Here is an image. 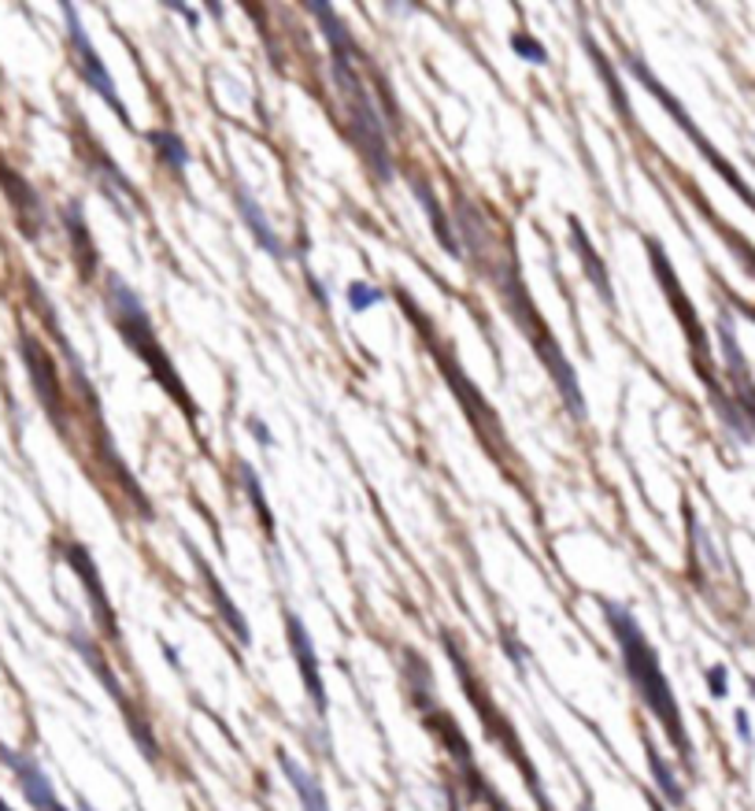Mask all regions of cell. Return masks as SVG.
I'll return each instance as SVG.
<instances>
[{"label": "cell", "instance_id": "6da1fadb", "mask_svg": "<svg viewBox=\"0 0 755 811\" xmlns=\"http://www.w3.org/2000/svg\"><path fill=\"white\" fill-rule=\"evenodd\" d=\"M600 607H604V620H608L611 634H615V642L622 648V664H626V675H630V682H634L637 697L645 701L648 712L659 719V726L667 730V737H670V745L678 748L681 764L697 767L692 748H689L686 723H681V708L675 701V693H670L667 675H663V667H659V653L648 645V637L637 626L634 615H630V607L611 604V601H604Z\"/></svg>", "mask_w": 755, "mask_h": 811}, {"label": "cell", "instance_id": "7a4b0ae2", "mask_svg": "<svg viewBox=\"0 0 755 811\" xmlns=\"http://www.w3.org/2000/svg\"><path fill=\"white\" fill-rule=\"evenodd\" d=\"M308 12L322 23V34L326 42L333 48V78H338V89L344 97V108H349V134L352 141L360 145V152L366 156V164L382 182L393 178V160H390V149H385V130H382V119H378L374 111V100L371 94L363 89V78L355 75V45L349 37V30L338 15L330 12L326 4H311Z\"/></svg>", "mask_w": 755, "mask_h": 811}, {"label": "cell", "instance_id": "3957f363", "mask_svg": "<svg viewBox=\"0 0 755 811\" xmlns=\"http://www.w3.org/2000/svg\"><path fill=\"white\" fill-rule=\"evenodd\" d=\"M108 286H111V297H108V300H111V316H116L119 330H122V338L130 341V349H134L138 357L149 363V371L156 374V382L163 385V390L171 393V397H175V401L182 404V408L189 412V419H193V415H197V404H193V401L186 397V390H182L178 371L171 368L167 352L160 349L156 330H152L149 311L141 308L138 293H134V289H127V282L116 278V275L108 278Z\"/></svg>", "mask_w": 755, "mask_h": 811}, {"label": "cell", "instance_id": "277c9868", "mask_svg": "<svg viewBox=\"0 0 755 811\" xmlns=\"http://www.w3.org/2000/svg\"><path fill=\"white\" fill-rule=\"evenodd\" d=\"M500 289H504L507 308L515 311L518 327L526 330V338L534 341V349L540 352V360H545L548 374H552V379H556L559 393H563V401H567V408L575 412L578 419H586V401H581V390H578V374H575V368H570V360L563 357V349H559V344H556V338L545 330V322H540L537 308H534V304H529L526 286H523V282H518L515 271H507V278L500 282Z\"/></svg>", "mask_w": 755, "mask_h": 811}, {"label": "cell", "instance_id": "5b68a950", "mask_svg": "<svg viewBox=\"0 0 755 811\" xmlns=\"http://www.w3.org/2000/svg\"><path fill=\"white\" fill-rule=\"evenodd\" d=\"M626 70H630V75H634V78H637V83H641V86H645V89H648V94H652V97H656V100H659V105H663V108H667V111H670V116H675V123H678L681 130H686V138L692 141V145H697V149H700V156H703V160H708V164H711V167H715V171H719V175H722V178H726V182H730V186H733V189H737V197H741V200H748V205L755 208V189H752V186H748V182H744V178L737 175V167H733V164H730V160H726V156H722V152H719L715 145H711V141H708V138H703V130H700L697 123H692V119H689V111H686V108H681V105H678V97H675V94H667V86H663V83H656V75H652V70H648L645 64H641V59H637V56H630V59H626Z\"/></svg>", "mask_w": 755, "mask_h": 811}, {"label": "cell", "instance_id": "8992f818", "mask_svg": "<svg viewBox=\"0 0 755 811\" xmlns=\"http://www.w3.org/2000/svg\"><path fill=\"white\" fill-rule=\"evenodd\" d=\"M64 19H67L70 48H75V64L81 70V78H86L89 89H94L97 97H105L108 105L116 108V116L122 119V127H134V123H130V111H127V105H122V97H119V89H116V78L108 75L105 59L97 56V48H94V42H89V34H86V26H81L78 12L70 4H64Z\"/></svg>", "mask_w": 755, "mask_h": 811}, {"label": "cell", "instance_id": "52a82bcc", "mask_svg": "<svg viewBox=\"0 0 755 811\" xmlns=\"http://www.w3.org/2000/svg\"><path fill=\"white\" fill-rule=\"evenodd\" d=\"M648 252H652V263H656V275H659V282H663V289H670V300H675L678 316H681V322H686V333H689V341H692V363H697V368H700L703 382H708V390H715L719 382H715V374H711V352H708V338H703V330H700V319L692 316L686 293H681L678 278H675V271H670V260L663 256L659 241H652V238H648Z\"/></svg>", "mask_w": 755, "mask_h": 811}, {"label": "cell", "instance_id": "ba28073f", "mask_svg": "<svg viewBox=\"0 0 755 811\" xmlns=\"http://www.w3.org/2000/svg\"><path fill=\"white\" fill-rule=\"evenodd\" d=\"M0 759H4V764L12 767V775H15L19 789H23V797H26L37 811H67L64 804H59V797H56L53 782H48V778H45V770H41L26 753H12V748H0Z\"/></svg>", "mask_w": 755, "mask_h": 811}, {"label": "cell", "instance_id": "9c48e42d", "mask_svg": "<svg viewBox=\"0 0 755 811\" xmlns=\"http://www.w3.org/2000/svg\"><path fill=\"white\" fill-rule=\"evenodd\" d=\"M285 626H289V648H293V660H297V671L304 678V689H308V697L315 701V712L326 715V689H322L319 660H315L311 634L304 631L300 615H285Z\"/></svg>", "mask_w": 755, "mask_h": 811}, {"label": "cell", "instance_id": "30bf717a", "mask_svg": "<svg viewBox=\"0 0 755 811\" xmlns=\"http://www.w3.org/2000/svg\"><path fill=\"white\" fill-rule=\"evenodd\" d=\"M23 360L30 368V379L37 382V397L48 404V412L59 415V382H56V368L48 360V352H41V344L34 338H23Z\"/></svg>", "mask_w": 755, "mask_h": 811}, {"label": "cell", "instance_id": "8fae6325", "mask_svg": "<svg viewBox=\"0 0 755 811\" xmlns=\"http://www.w3.org/2000/svg\"><path fill=\"white\" fill-rule=\"evenodd\" d=\"M278 764H282V770H285V778H289V786L297 789V797H300L304 811H330V800H326L322 786H319V778H315L311 770H304V767L297 764V759L285 756V753H278Z\"/></svg>", "mask_w": 755, "mask_h": 811}, {"label": "cell", "instance_id": "7c38bea8", "mask_svg": "<svg viewBox=\"0 0 755 811\" xmlns=\"http://www.w3.org/2000/svg\"><path fill=\"white\" fill-rule=\"evenodd\" d=\"M238 211H241L244 227H249L252 234H256L260 249H263V252H271L274 260H285V245L278 241V234H274V227L267 222V216H263V208H260L256 200H252L244 189H238Z\"/></svg>", "mask_w": 755, "mask_h": 811}, {"label": "cell", "instance_id": "4fadbf2b", "mask_svg": "<svg viewBox=\"0 0 755 811\" xmlns=\"http://www.w3.org/2000/svg\"><path fill=\"white\" fill-rule=\"evenodd\" d=\"M67 560H70V567H75V574L81 578V582H86V590H89V601H94L97 615H100V620H105L108 626H116V623H111V607H108L105 585H100L97 563L89 560V552L81 549V545H67Z\"/></svg>", "mask_w": 755, "mask_h": 811}, {"label": "cell", "instance_id": "5bb4252c", "mask_svg": "<svg viewBox=\"0 0 755 811\" xmlns=\"http://www.w3.org/2000/svg\"><path fill=\"white\" fill-rule=\"evenodd\" d=\"M570 245H575V252L581 256V263H586V275H589V282H593V286L600 289V297H604L611 308H615V289H611V278H608V271H604V260L597 256V249L589 245V238H586V230L578 227V222H570Z\"/></svg>", "mask_w": 755, "mask_h": 811}, {"label": "cell", "instance_id": "9a60e30c", "mask_svg": "<svg viewBox=\"0 0 755 811\" xmlns=\"http://www.w3.org/2000/svg\"><path fill=\"white\" fill-rule=\"evenodd\" d=\"M415 197L423 200V208H426V216H430V222H434V230H437V241H441V249L448 252V256H463V249L456 245V238H452V227H448V219H445V211H441V205H437V197L430 189H426V182H415Z\"/></svg>", "mask_w": 755, "mask_h": 811}, {"label": "cell", "instance_id": "2e32d148", "mask_svg": "<svg viewBox=\"0 0 755 811\" xmlns=\"http://www.w3.org/2000/svg\"><path fill=\"white\" fill-rule=\"evenodd\" d=\"M645 756H648V767H652V778H656V789L663 797H667V804H686V786L675 778V770L663 764L659 748L645 737Z\"/></svg>", "mask_w": 755, "mask_h": 811}, {"label": "cell", "instance_id": "e0dca14e", "mask_svg": "<svg viewBox=\"0 0 755 811\" xmlns=\"http://www.w3.org/2000/svg\"><path fill=\"white\" fill-rule=\"evenodd\" d=\"M64 222H67V230H70V245H78V249H81V271H86V275H94V267H97V249H94V241H89L86 216H81V205H78V200H75V205H67V208H64Z\"/></svg>", "mask_w": 755, "mask_h": 811}, {"label": "cell", "instance_id": "ac0fdd59", "mask_svg": "<svg viewBox=\"0 0 755 811\" xmlns=\"http://www.w3.org/2000/svg\"><path fill=\"white\" fill-rule=\"evenodd\" d=\"M149 138H152V145H156L160 160L175 171V175H182V171L189 167V149H186V141L175 134V130H152Z\"/></svg>", "mask_w": 755, "mask_h": 811}, {"label": "cell", "instance_id": "d6986e66", "mask_svg": "<svg viewBox=\"0 0 755 811\" xmlns=\"http://www.w3.org/2000/svg\"><path fill=\"white\" fill-rule=\"evenodd\" d=\"M200 571H204V582H208V590H211V596H216V607H219V612H222V615H227V623H230V631H233V637H238V642H241V645H249V642H252V637H249V626H244V615L238 612V607H233V604H230V596H227V590H222V585H219V578H216V574H211V571H208V567H200Z\"/></svg>", "mask_w": 755, "mask_h": 811}, {"label": "cell", "instance_id": "ffe728a7", "mask_svg": "<svg viewBox=\"0 0 755 811\" xmlns=\"http://www.w3.org/2000/svg\"><path fill=\"white\" fill-rule=\"evenodd\" d=\"M586 48H589V56H593V64H597V70L600 75H604V83H608V89H611V97H615V108L622 111V116H630V105H626V94H622V86H619V78L611 75V70L604 67V56H600V48H597V42L593 37L586 34Z\"/></svg>", "mask_w": 755, "mask_h": 811}, {"label": "cell", "instance_id": "44dd1931", "mask_svg": "<svg viewBox=\"0 0 755 811\" xmlns=\"http://www.w3.org/2000/svg\"><path fill=\"white\" fill-rule=\"evenodd\" d=\"M382 300H385V293L378 286H366V282H352V286H349V308L352 311H366V308H374V304H382Z\"/></svg>", "mask_w": 755, "mask_h": 811}, {"label": "cell", "instance_id": "7402d4cb", "mask_svg": "<svg viewBox=\"0 0 755 811\" xmlns=\"http://www.w3.org/2000/svg\"><path fill=\"white\" fill-rule=\"evenodd\" d=\"M241 482H244V490H249L252 504H256V512H260L263 526H267V530H274V519H271V512H267V501H263V490H260V479H256V471L241 468Z\"/></svg>", "mask_w": 755, "mask_h": 811}, {"label": "cell", "instance_id": "603a6c76", "mask_svg": "<svg viewBox=\"0 0 755 811\" xmlns=\"http://www.w3.org/2000/svg\"><path fill=\"white\" fill-rule=\"evenodd\" d=\"M512 48H515V53L518 56H523V59H529V64H548V53H545V45H540L537 42V37H529V34H515L512 37Z\"/></svg>", "mask_w": 755, "mask_h": 811}, {"label": "cell", "instance_id": "cb8c5ba5", "mask_svg": "<svg viewBox=\"0 0 755 811\" xmlns=\"http://www.w3.org/2000/svg\"><path fill=\"white\" fill-rule=\"evenodd\" d=\"M708 686H711V697H726V689H730L726 667H722V664L711 667V671H708Z\"/></svg>", "mask_w": 755, "mask_h": 811}, {"label": "cell", "instance_id": "d4e9b609", "mask_svg": "<svg viewBox=\"0 0 755 811\" xmlns=\"http://www.w3.org/2000/svg\"><path fill=\"white\" fill-rule=\"evenodd\" d=\"M78 645H81V653H86V660H89V664H97V648H94V645H86V642H78ZM97 675L111 686V693H119V686H116V678L108 675V667H97Z\"/></svg>", "mask_w": 755, "mask_h": 811}, {"label": "cell", "instance_id": "484cf974", "mask_svg": "<svg viewBox=\"0 0 755 811\" xmlns=\"http://www.w3.org/2000/svg\"><path fill=\"white\" fill-rule=\"evenodd\" d=\"M737 734H741L744 745L755 742V737H752V723H748V715H744V712H737Z\"/></svg>", "mask_w": 755, "mask_h": 811}, {"label": "cell", "instance_id": "4316f807", "mask_svg": "<svg viewBox=\"0 0 755 811\" xmlns=\"http://www.w3.org/2000/svg\"><path fill=\"white\" fill-rule=\"evenodd\" d=\"M485 800H489V811H512V808L504 804V800H500V797L493 793V789H489V793H485Z\"/></svg>", "mask_w": 755, "mask_h": 811}, {"label": "cell", "instance_id": "83f0119b", "mask_svg": "<svg viewBox=\"0 0 755 811\" xmlns=\"http://www.w3.org/2000/svg\"><path fill=\"white\" fill-rule=\"evenodd\" d=\"M249 427H252V430H256V434H260V441H263V445H271V430H267V427H263V423H256V419H252V423H249Z\"/></svg>", "mask_w": 755, "mask_h": 811}, {"label": "cell", "instance_id": "f1b7e54d", "mask_svg": "<svg viewBox=\"0 0 755 811\" xmlns=\"http://www.w3.org/2000/svg\"><path fill=\"white\" fill-rule=\"evenodd\" d=\"M748 693H752V701H755V678H748Z\"/></svg>", "mask_w": 755, "mask_h": 811}, {"label": "cell", "instance_id": "f546056e", "mask_svg": "<svg viewBox=\"0 0 755 811\" xmlns=\"http://www.w3.org/2000/svg\"><path fill=\"white\" fill-rule=\"evenodd\" d=\"M652 811H667V808H663L659 800H652Z\"/></svg>", "mask_w": 755, "mask_h": 811}, {"label": "cell", "instance_id": "4dcf8cb0", "mask_svg": "<svg viewBox=\"0 0 755 811\" xmlns=\"http://www.w3.org/2000/svg\"><path fill=\"white\" fill-rule=\"evenodd\" d=\"M0 811H12V808H8V804H4V800H0Z\"/></svg>", "mask_w": 755, "mask_h": 811}, {"label": "cell", "instance_id": "1f68e13d", "mask_svg": "<svg viewBox=\"0 0 755 811\" xmlns=\"http://www.w3.org/2000/svg\"><path fill=\"white\" fill-rule=\"evenodd\" d=\"M81 811H94V808H89V804H81Z\"/></svg>", "mask_w": 755, "mask_h": 811}]
</instances>
